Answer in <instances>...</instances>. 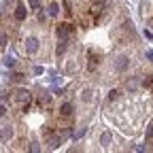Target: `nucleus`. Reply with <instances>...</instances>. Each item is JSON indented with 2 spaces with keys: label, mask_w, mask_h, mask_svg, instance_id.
<instances>
[{
  "label": "nucleus",
  "mask_w": 153,
  "mask_h": 153,
  "mask_svg": "<svg viewBox=\"0 0 153 153\" xmlns=\"http://www.w3.org/2000/svg\"><path fill=\"white\" fill-rule=\"evenodd\" d=\"M108 7H111L108 0H96V2L89 7V17H91V22H94V24H96V22H100V19L106 15Z\"/></svg>",
  "instance_id": "nucleus-1"
},
{
  "label": "nucleus",
  "mask_w": 153,
  "mask_h": 153,
  "mask_svg": "<svg viewBox=\"0 0 153 153\" xmlns=\"http://www.w3.org/2000/svg\"><path fill=\"white\" fill-rule=\"evenodd\" d=\"M13 100L19 104V108H22V111H26V108L30 106L32 96H30V91H28V89H17V91H15V96H13Z\"/></svg>",
  "instance_id": "nucleus-2"
},
{
  "label": "nucleus",
  "mask_w": 153,
  "mask_h": 153,
  "mask_svg": "<svg viewBox=\"0 0 153 153\" xmlns=\"http://www.w3.org/2000/svg\"><path fill=\"white\" fill-rule=\"evenodd\" d=\"M72 32H74V26H72V24H60V26H57V30H55V34H57L60 41H68Z\"/></svg>",
  "instance_id": "nucleus-3"
},
{
  "label": "nucleus",
  "mask_w": 153,
  "mask_h": 153,
  "mask_svg": "<svg viewBox=\"0 0 153 153\" xmlns=\"http://www.w3.org/2000/svg\"><path fill=\"white\" fill-rule=\"evenodd\" d=\"M128 66H130V57H128V55H119L117 62H115V68H117L119 72H123Z\"/></svg>",
  "instance_id": "nucleus-4"
},
{
  "label": "nucleus",
  "mask_w": 153,
  "mask_h": 153,
  "mask_svg": "<svg viewBox=\"0 0 153 153\" xmlns=\"http://www.w3.org/2000/svg\"><path fill=\"white\" fill-rule=\"evenodd\" d=\"M72 115V104L70 102H64L62 106H60V117H64V119H68Z\"/></svg>",
  "instance_id": "nucleus-5"
},
{
  "label": "nucleus",
  "mask_w": 153,
  "mask_h": 153,
  "mask_svg": "<svg viewBox=\"0 0 153 153\" xmlns=\"http://www.w3.org/2000/svg\"><path fill=\"white\" fill-rule=\"evenodd\" d=\"M26 15H28V11H26V7H24V4L15 7V19H17V22H24Z\"/></svg>",
  "instance_id": "nucleus-6"
},
{
  "label": "nucleus",
  "mask_w": 153,
  "mask_h": 153,
  "mask_svg": "<svg viewBox=\"0 0 153 153\" xmlns=\"http://www.w3.org/2000/svg\"><path fill=\"white\" fill-rule=\"evenodd\" d=\"M26 51L28 53H36L38 51V41H36V38H28V41H26Z\"/></svg>",
  "instance_id": "nucleus-7"
},
{
  "label": "nucleus",
  "mask_w": 153,
  "mask_h": 153,
  "mask_svg": "<svg viewBox=\"0 0 153 153\" xmlns=\"http://www.w3.org/2000/svg\"><path fill=\"white\" fill-rule=\"evenodd\" d=\"M87 60H89V62H87V70H89V72L96 70V66H98V62H100V60H98V55H96V53H89V55H87Z\"/></svg>",
  "instance_id": "nucleus-8"
},
{
  "label": "nucleus",
  "mask_w": 153,
  "mask_h": 153,
  "mask_svg": "<svg viewBox=\"0 0 153 153\" xmlns=\"http://www.w3.org/2000/svg\"><path fill=\"white\" fill-rule=\"evenodd\" d=\"M140 85H143L145 89H149V91L153 94V76H151V74H147L145 79H140Z\"/></svg>",
  "instance_id": "nucleus-9"
},
{
  "label": "nucleus",
  "mask_w": 153,
  "mask_h": 153,
  "mask_svg": "<svg viewBox=\"0 0 153 153\" xmlns=\"http://www.w3.org/2000/svg\"><path fill=\"white\" fill-rule=\"evenodd\" d=\"M11 136H13V128L11 126H7V128L0 130V140H9Z\"/></svg>",
  "instance_id": "nucleus-10"
},
{
  "label": "nucleus",
  "mask_w": 153,
  "mask_h": 153,
  "mask_svg": "<svg viewBox=\"0 0 153 153\" xmlns=\"http://www.w3.org/2000/svg\"><path fill=\"white\" fill-rule=\"evenodd\" d=\"M140 85V79H138V76H130V81L126 83V87L130 89V91H134V89H136Z\"/></svg>",
  "instance_id": "nucleus-11"
},
{
  "label": "nucleus",
  "mask_w": 153,
  "mask_h": 153,
  "mask_svg": "<svg viewBox=\"0 0 153 153\" xmlns=\"http://www.w3.org/2000/svg\"><path fill=\"white\" fill-rule=\"evenodd\" d=\"M57 13H60V4H57V2H53V4L49 7V15H51V17H55Z\"/></svg>",
  "instance_id": "nucleus-12"
},
{
  "label": "nucleus",
  "mask_w": 153,
  "mask_h": 153,
  "mask_svg": "<svg viewBox=\"0 0 153 153\" xmlns=\"http://www.w3.org/2000/svg\"><path fill=\"white\" fill-rule=\"evenodd\" d=\"M111 140H113V138H111V134H108V132H104V134H102V136H100V143H102L104 147H106V145H108Z\"/></svg>",
  "instance_id": "nucleus-13"
},
{
  "label": "nucleus",
  "mask_w": 153,
  "mask_h": 153,
  "mask_svg": "<svg viewBox=\"0 0 153 153\" xmlns=\"http://www.w3.org/2000/svg\"><path fill=\"white\" fill-rule=\"evenodd\" d=\"M4 66H7V68H13V66H15V57L7 55V57H4Z\"/></svg>",
  "instance_id": "nucleus-14"
},
{
  "label": "nucleus",
  "mask_w": 153,
  "mask_h": 153,
  "mask_svg": "<svg viewBox=\"0 0 153 153\" xmlns=\"http://www.w3.org/2000/svg\"><path fill=\"white\" fill-rule=\"evenodd\" d=\"M81 100H83V102H89V100H91V89H85V91H83Z\"/></svg>",
  "instance_id": "nucleus-15"
},
{
  "label": "nucleus",
  "mask_w": 153,
  "mask_h": 153,
  "mask_svg": "<svg viewBox=\"0 0 153 153\" xmlns=\"http://www.w3.org/2000/svg\"><path fill=\"white\" fill-rule=\"evenodd\" d=\"M11 81H13V83H19V81H24V74H22V72H15V74L11 76Z\"/></svg>",
  "instance_id": "nucleus-16"
},
{
  "label": "nucleus",
  "mask_w": 153,
  "mask_h": 153,
  "mask_svg": "<svg viewBox=\"0 0 153 153\" xmlns=\"http://www.w3.org/2000/svg\"><path fill=\"white\" fill-rule=\"evenodd\" d=\"M117 96H119V91H117V89H113V91H108V102H113V100H117Z\"/></svg>",
  "instance_id": "nucleus-17"
},
{
  "label": "nucleus",
  "mask_w": 153,
  "mask_h": 153,
  "mask_svg": "<svg viewBox=\"0 0 153 153\" xmlns=\"http://www.w3.org/2000/svg\"><path fill=\"white\" fill-rule=\"evenodd\" d=\"M30 7L32 9H38V7H41V0H30Z\"/></svg>",
  "instance_id": "nucleus-18"
},
{
  "label": "nucleus",
  "mask_w": 153,
  "mask_h": 153,
  "mask_svg": "<svg viewBox=\"0 0 153 153\" xmlns=\"http://www.w3.org/2000/svg\"><path fill=\"white\" fill-rule=\"evenodd\" d=\"M147 138H153V123H151V128H149V132H147Z\"/></svg>",
  "instance_id": "nucleus-19"
},
{
  "label": "nucleus",
  "mask_w": 153,
  "mask_h": 153,
  "mask_svg": "<svg viewBox=\"0 0 153 153\" xmlns=\"http://www.w3.org/2000/svg\"><path fill=\"white\" fill-rule=\"evenodd\" d=\"M4 113H7V108H4V106H0V117H2Z\"/></svg>",
  "instance_id": "nucleus-20"
}]
</instances>
